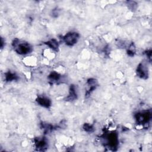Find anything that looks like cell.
<instances>
[{"label": "cell", "mask_w": 152, "mask_h": 152, "mask_svg": "<svg viewBox=\"0 0 152 152\" xmlns=\"http://www.w3.org/2000/svg\"><path fill=\"white\" fill-rule=\"evenodd\" d=\"M14 47L20 54H26L31 50L30 46L27 43H14Z\"/></svg>", "instance_id": "6da1fadb"}, {"label": "cell", "mask_w": 152, "mask_h": 152, "mask_svg": "<svg viewBox=\"0 0 152 152\" xmlns=\"http://www.w3.org/2000/svg\"><path fill=\"white\" fill-rule=\"evenodd\" d=\"M51 48H52L53 49H56L58 47V42L53 39V40H51L50 41H49L47 43Z\"/></svg>", "instance_id": "52a82bcc"}, {"label": "cell", "mask_w": 152, "mask_h": 152, "mask_svg": "<svg viewBox=\"0 0 152 152\" xmlns=\"http://www.w3.org/2000/svg\"><path fill=\"white\" fill-rule=\"evenodd\" d=\"M107 141L109 142V145L111 147H115L118 144V135L116 132H112L109 134L107 136Z\"/></svg>", "instance_id": "277c9868"}, {"label": "cell", "mask_w": 152, "mask_h": 152, "mask_svg": "<svg viewBox=\"0 0 152 152\" xmlns=\"http://www.w3.org/2000/svg\"><path fill=\"white\" fill-rule=\"evenodd\" d=\"M151 118V113L148 112H144L137 113L136 119L140 124H146Z\"/></svg>", "instance_id": "3957f363"}, {"label": "cell", "mask_w": 152, "mask_h": 152, "mask_svg": "<svg viewBox=\"0 0 152 152\" xmlns=\"http://www.w3.org/2000/svg\"><path fill=\"white\" fill-rule=\"evenodd\" d=\"M37 102L40 105L48 107L50 106V101L46 97H39L37 99Z\"/></svg>", "instance_id": "8992f818"}, {"label": "cell", "mask_w": 152, "mask_h": 152, "mask_svg": "<svg viewBox=\"0 0 152 152\" xmlns=\"http://www.w3.org/2000/svg\"><path fill=\"white\" fill-rule=\"evenodd\" d=\"M93 129L92 126L88 124H86L85 125V130L86 131H91V129Z\"/></svg>", "instance_id": "9c48e42d"}, {"label": "cell", "mask_w": 152, "mask_h": 152, "mask_svg": "<svg viewBox=\"0 0 152 152\" xmlns=\"http://www.w3.org/2000/svg\"><path fill=\"white\" fill-rule=\"evenodd\" d=\"M137 74L139 77L141 78L146 77L147 75H148V72L147 69L145 67V66L143 64H140V65L138 66L137 68Z\"/></svg>", "instance_id": "5b68a950"}, {"label": "cell", "mask_w": 152, "mask_h": 152, "mask_svg": "<svg viewBox=\"0 0 152 152\" xmlns=\"http://www.w3.org/2000/svg\"><path fill=\"white\" fill-rule=\"evenodd\" d=\"M15 77H16V76L15 75V74H12V73H8V74L7 75V76H6V78H7V80L10 81V80H12L15 79Z\"/></svg>", "instance_id": "ba28073f"}, {"label": "cell", "mask_w": 152, "mask_h": 152, "mask_svg": "<svg viewBox=\"0 0 152 152\" xmlns=\"http://www.w3.org/2000/svg\"><path fill=\"white\" fill-rule=\"evenodd\" d=\"M78 37H79V35L77 33L72 32V33H69L66 34L64 36V40L66 43V44H67L68 45L72 46L77 42Z\"/></svg>", "instance_id": "7a4b0ae2"}]
</instances>
